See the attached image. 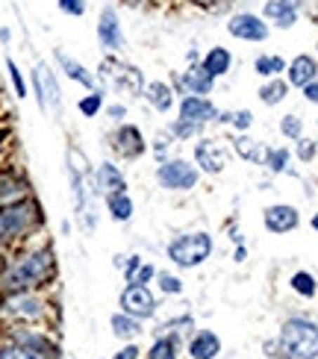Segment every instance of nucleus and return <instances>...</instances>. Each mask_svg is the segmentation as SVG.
<instances>
[{"label":"nucleus","instance_id":"obj_8","mask_svg":"<svg viewBox=\"0 0 318 359\" xmlns=\"http://www.w3.org/2000/svg\"><path fill=\"white\" fill-rule=\"evenodd\" d=\"M29 95L36 97V107L51 115V118H62V86H59V71L39 59L29 71Z\"/></svg>","mask_w":318,"mask_h":359},{"label":"nucleus","instance_id":"obj_31","mask_svg":"<svg viewBox=\"0 0 318 359\" xmlns=\"http://www.w3.org/2000/svg\"><path fill=\"white\" fill-rule=\"evenodd\" d=\"M4 68H6V80H9V88H12L15 100H27L29 97V80H27V74L21 71V65L15 62L12 56H6Z\"/></svg>","mask_w":318,"mask_h":359},{"label":"nucleus","instance_id":"obj_48","mask_svg":"<svg viewBox=\"0 0 318 359\" xmlns=\"http://www.w3.org/2000/svg\"><path fill=\"white\" fill-rule=\"evenodd\" d=\"M154 280H157V265H154V262H142V268H139V271H135V277H133L135 286H150Z\"/></svg>","mask_w":318,"mask_h":359},{"label":"nucleus","instance_id":"obj_32","mask_svg":"<svg viewBox=\"0 0 318 359\" xmlns=\"http://www.w3.org/2000/svg\"><path fill=\"white\" fill-rule=\"evenodd\" d=\"M180 345H183V339L177 336H154L150 348L145 351V359H177Z\"/></svg>","mask_w":318,"mask_h":359},{"label":"nucleus","instance_id":"obj_40","mask_svg":"<svg viewBox=\"0 0 318 359\" xmlns=\"http://www.w3.org/2000/svg\"><path fill=\"white\" fill-rule=\"evenodd\" d=\"M174 136V142H194L204 136L206 127H198V124H189V121H180V118H171L168 127H165Z\"/></svg>","mask_w":318,"mask_h":359},{"label":"nucleus","instance_id":"obj_16","mask_svg":"<svg viewBox=\"0 0 318 359\" xmlns=\"http://www.w3.org/2000/svg\"><path fill=\"white\" fill-rule=\"evenodd\" d=\"M6 336L12 341H18V345L29 348V351L48 356V359H65L56 336H51L48 330H41V327H6Z\"/></svg>","mask_w":318,"mask_h":359},{"label":"nucleus","instance_id":"obj_60","mask_svg":"<svg viewBox=\"0 0 318 359\" xmlns=\"http://www.w3.org/2000/svg\"><path fill=\"white\" fill-rule=\"evenodd\" d=\"M310 224H312V230H315V233H318V212H315V215H312V218H310Z\"/></svg>","mask_w":318,"mask_h":359},{"label":"nucleus","instance_id":"obj_21","mask_svg":"<svg viewBox=\"0 0 318 359\" xmlns=\"http://www.w3.org/2000/svg\"><path fill=\"white\" fill-rule=\"evenodd\" d=\"M300 9H304V0H265L260 15L274 29H292L300 18Z\"/></svg>","mask_w":318,"mask_h":359},{"label":"nucleus","instance_id":"obj_28","mask_svg":"<svg viewBox=\"0 0 318 359\" xmlns=\"http://www.w3.org/2000/svg\"><path fill=\"white\" fill-rule=\"evenodd\" d=\"M110 330H112V336L124 339V341H135L145 333V321L133 318V316H127V312L118 309V312H112V316H110Z\"/></svg>","mask_w":318,"mask_h":359},{"label":"nucleus","instance_id":"obj_27","mask_svg":"<svg viewBox=\"0 0 318 359\" xmlns=\"http://www.w3.org/2000/svg\"><path fill=\"white\" fill-rule=\"evenodd\" d=\"M103 206H106V215H110L115 224H130L133 215H135V201L130 191H112L103 198Z\"/></svg>","mask_w":318,"mask_h":359},{"label":"nucleus","instance_id":"obj_3","mask_svg":"<svg viewBox=\"0 0 318 359\" xmlns=\"http://www.w3.org/2000/svg\"><path fill=\"white\" fill-rule=\"evenodd\" d=\"M44 224H48V215H44V206L36 194H27V198L0 206V242H4L9 250L27 245L29 238H36Z\"/></svg>","mask_w":318,"mask_h":359},{"label":"nucleus","instance_id":"obj_7","mask_svg":"<svg viewBox=\"0 0 318 359\" xmlns=\"http://www.w3.org/2000/svg\"><path fill=\"white\" fill-rule=\"evenodd\" d=\"M277 341L283 348V359H318V324L310 318H286Z\"/></svg>","mask_w":318,"mask_h":359},{"label":"nucleus","instance_id":"obj_38","mask_svg":"<svg viewBox=\"0 0 318 359\" xmlns=\"http://www.w3.org/2000/svg\"><path fill=\"white\" fill-rule=\"evenodd\" d=\"M157 292L159 294H165V297H180L186 292V283H183V277L180 274H174V271H157Z\"/></svg>","mask_w":318,"mask_h":359},{"label":"nucleus","instance_id":"obj_34","mask_svg":"<svg viewBox=\"0 0 318 359\" xmlns=\"http://www.w3.org/2000/svg\"><path fill=\"white\" fill-rule=\"evenodd\" d=\"M194 330V318L189 316H174L171 321H162L154 327V336H177V339H186Z\"/></svg>","mask_w":318,"mask_h":359},{"label":"nucleus","instance_id":"obj_55","mask_svg":"<svg viewBox=\"0 0 318 359\" xmlns=\"http://www.w3.org/2000/svg\"><path fill=\"white\" fill-rule=\"evenodd\" d=\"M9 44H12V27L0 24V48H9Z\"/></svg>","mask_w":318,"mask_h":359},{"label":"nucleus","instance_id":"obj_50","mask_svg":"<svg viewBox=\"0 0 318 359\" xmlns=\"http://www.w3.org/2000/svg\"><path fill=\"white\" fill-rule=\"evenodd\" d=\"M139 356H142V348L135 345V341H127V345L121 348V351H118L112 359H139Z\"/></svg>","mask_w":318,"mask_h":359},{"label":"nucleus","instance_id":"obj_51","mask_svg":"<svg viewBox=\"0 0 318 359\" xmlns=\"http://www.w3.org/2000/svg\"><path fill=\"white\" fill-rule=\"evenodd\" d=\"M186 4L198 6V9H206V12H218L224 4H230V0H186Z\"/></svg>","mask_w":318,"mask_h":359},{"label":"nucleus","instance_id":"obj_33","mask_svg":"<svg viewBox=\"0 0 318 359\" xmlns=\"http://www.w3.org/2000/svg\"><path fill=\"white\" fill-rule=\"evenodd\" d=\"M289 88H292V86L286 83L283 77H274V80H265L256 95H260V100L265 103V107H280V103L289 97Z\"/></svg>","mask_w":318,"mask_h":359},{"label":"nucleus","instance_id":"obj_64","mask_svg":"<svg viewBox=\"0 0 318 359\" xmlns=\"http://www.w3.org/2000/svg\"><path fill=\"white\" fill-rule=\"evenodd\" d=\"M315 124H318V121H315Z\"/></svg>","mask_w":318,"mask_h":359},{"label":"nucleus","instance_id":"obj_26","mask_svg":"<svg viewBox=\"0 0 318 359\" xmlns=\"http://www.w3.org/2000/svg\"><path fill=\"white\" fill-rule=\"evenodd\" d=\"M233 50L230 48H224V44H212V48L201 56V68L209 74V77H216V80H221V77H227V74L233 71Z\"/></svg>","mask_w":318,"mask_h":359},{"label":"nucleus","instance_id":"obj_29","mask_svg":"<svg viewBox=\"0 0 318 359\" xmlns=\"http://www.w3.org/2000/svg\"><path fill=\"white\" fill-rule=\"evenodd\" d=\"M265 147H268V144H263V142H256V139L251 136V133H239V136L233 139V154H236L239 159H245V162H251V165H263Z\"/></svg>","mask_w":318,"mask_h":359},{"label":"nucleus","instance_id":"obj_24","mask_svg":"<svg viewBox=\"0 0 318 359\" xmlns=\"http://www.w3.org/2000/svg\"><path fill=\"white\" fill-rule=\"evenodd\" d=\"M312 80H318V59L310 53H298L289 65H286V83L292 88H304Z\"/></svg>","mask_w":318,"mask_h":359},{"label":"nucleus","instance_id":"obj_19","mask_svg":"<svg viewBox=\"0 0 318 359\" xmlns=\"http://www.w3.org/2000/svg\"><path fill=\"white\" fill-rule=\"evenodd\" d=\"M92 186H95L98 198H106V194H112V191H127L130 189L127 174H124V168H121L115 159L98 162L95 171H92Z\"/></svg>","mask_w":318,"mask_h":359},{"label":"nucleus","instance_id":"obj_42","mask_svg":"<svg viewBox=\"0 0 318 359\" xmlns=\"http://www.w3.org/2000/svg\"><path fill=\"white\" fill-rule=\"evenodd\" d=\"M280 133H283V139L298 142L300 136H304V118L295 115V112L283 115V118H280Z\"/></svg>","mask_w":318,"mask_h":359},{"label":"nucleus","instance_id":"obj_4","mask_svg":"<svg viewBox=\"0 0 318 359\" xmlns=\"http://www.w3.org/2000/svg\"><path fill=\"white\" fill-rule=\"evenodd\" d=\"M53 316V301L44 292L0 294V324L4 327H44Z\"/></svg>","mask_w":318,"mask_h":359},{"label":"nucleus","instance_id":"obj_30","mask_svg":"<svg viewBox=\"0 0 318 359\" xmlns=\"http://www.w3.org/2000/svg\"><path fill=\"white\" fill-rule=\"evenodd\" d=\"M286 59L280 53H256L253 56V74L256 77H263V80H274V77H283L286 74Z\"/></svg>","mask_w":318,"mask_h":359},{"label":"nucleus","instance_id":"obj_63","mask_svg":"<svg viewBox=\"0 0 318 359\" xmlns=\"http://www.w3.org/2000/svg\"><path fill=\"white\" fill-rule=\"evenodd\" d=\"M315 50H318V41H315Z\"/></svg>","mask_w":318,"mask_h":359},{"label":"nucleus","instance_id":"obj_11","mask_svg":"<svg viewBox=\"0 0 318 359\" xmlns=\"http://www.w3.org/2000/svg\"><path fill=\"white\" fill-rule=\"evenodd\" d=\"M224 27H227V36L236 39V41H245V44H263L271 39V24L260 12H251V9L227 15Z\"/></svg>","mask_w":318,"mask_h":359},{"label":"nucleus","instance_id":"obj_17","mask_svg":"<svg viewBox=\"0 0 318 359\" xmlns=\"http://www.w3.org/2000/svg\"><path fill=\"white\" fill-rule=\"evenodd\" d=\"M168 83H171V88L180 97H183V95H204V97H209L212 92H216L218 80L209 77V74L201 68V62H194V65H189L183 71H171Z\"/></svg>","mask_w":318,"mask_h":359},{"label":"nucleus","instance_id":"obj_56","mask_svg":"<svg viewBox=\"0 0 318 359\" xmlns=\"http://www.w3.org/2000/svg\"><path fill=\"white\" fill-rule=\"evenodd\" d=\"M245 259H248V248H245V245H236V250H233V262L241 265Z\"/></svg>","mask_w":318,"mask_h":359},{"label":"nucleus","instance_id":"obj_44","mask_svg":"<svg viewBox=\"0 0 318 359\" xmlns=\"http://www.w3.org/2000/svg\"><path fill=\"white\" fill-rule=\"evenodd\" d=\"M295 154H298L300 162H312V159L318 156V142H315V139H307V136H300V139L295 142Z\"/></svg>","mask_w":318,"mask_h":359},{"label":"nucleus","instance_id":"obj_54","mask_svg":"<svg viewBox=\"0 0 318 359\" xmlns=\"http://www.w3.org/2000/svg\"><path fill=\"white\" fill-rule=\"evenodd\" d=\"M227 236H230V242H233V245H245V236H241V230H239V224H236V221L227 224Z\"/></svg>","mask_w":318,"mask_h":359},{"label":"nucleus","instance_id":"obj_1","mask_svg":"<svg viewBox=\"0 0 318 359\" xmlns=\"http://www.w3.org/2000/svg\"><path fill=\"white\" fill-rule=\"evenodd\" d=\"M59 280V259L51 242L21 245L0 262V294L9 292H48Z\"/></svg>","mask_w":318,"mask_h":359},{"label":"nucleus","instance_id":"obj_20","mask_svg":"<svg viewBox=\"0 0 318 359\" xmlns=\"http://www.w3.org/2000/svg\"><path fill=\"white\" fill-rule=\"evenodd\" d=\"M216 115H218V107L212 103V97H204V95H183L180 97V107H177L180 121L209 127L212 121H216Z\"/></svg>","mask_w":318,"mask_h":359},{"label":"nucleus","instance_id":"obj_37","mask_svg":"<svg viewBox=\"0 0 318 359\" xmlns=\"http://www.w3.org/2000/svg\"><path fill=\"white\" fill-rule=\"evenodd\" d=\"M174 136H171V133L168 130H157L154 133V139H150L147 142V151L150 154H154V159H157V165H159V162H165V159H168L171 156V151H174Z\"/></svg>","mask_w":318,"mask_h":359},{"label":"nucleus","instance_id":"obj_14","mask_svg":"<svg viewBox=\"0 0 318 359\" xmlns=\"http://www.w3.org/2000/svg\"><path fill=\"white\" fill-rule=\"evenodd\" d=\"M118 306H121V312H127V316L139 318V321L157 318V312H159V301H157V294L150 292V286H135V283H127V286L121 289Z\"/></svg>","mask_w":318,"mask_h":359},{"label":"nucleus","instance_id":"obj_53","mask_svg":"<svg viewBox=\"0 0 318 359\" xmlns=\"http://www.w3.org/2000/svg\"><path fill=\"white\" fill-rule=\"evenodd\" d=\"M127 9H150V6H159L162 0H121Z\"/></svg>","mask_w":318,"mask_h":359},{"label":"nucleus","instance_id":"obj_6","mask_svg":"<svg viewBox=\"0 0 318 359\" xmlns=\"http://www.w3.org/2000/svg\"><path fill=\"white\" fill-rule=\"evenodd\" d=\"M212 250H216L212 233L192 230V233L174 236L168 242V248H165V257H168V262L174 268H180V271H192V268H201L212 257Z\"/></svg>","mask_w":318,"mask_h":359},{"label":"nucleus","instance_id":"obj_47","mask_svg":"<svg viewBox=\"0 0 318 359\" xmlns=\"http://www.w3.org/2000/svg\"><path fill=\"white\" fill-rule=\"evenodd\" d=\"M142 262H145L142 253H127V257H124V265H121V274H124V283H133V277H135V271L142 268Z\"/></svg>","mask_w":318,"mask_h":359},{"label":"nucleus","instance_id":"obj_35","mask_svg":"<svg viewBox=\"0 0 318 359\" xmlns=\"http://www.w3.org/2000/svg\"><path fill=\"white\" fill-rule=\"evenodd\" d=\"M289 162H292V151L289 147H265V156H263V168L268 174H286L289 171Z\"/></svg>","mask_w":318,"mask_h":359},{"label":"nucleus","instance_id":"obj_23","mask_svg":"<svg viewBox=\"0 0 318 359\" xmlns=\"http://www.w3.org/2000/svg\"><path fill=\"white\" fill-rule=\"evenodd\" d=\"M142 100H145L154 112L168 115V112L177 107V92L171 88L168 80H147L145 88H142Z\"/></svg>","mask_w":318,"mask_h":359},{"label":"nucleus","instance_id":"obj_2","mask_svg":"<svg viewBox=\"0 0 318 359\" xmlns=\"http://www.w3.org/2000/svg\"><path fill=\"white\" fill-rule=\"evenodd\" d=\"M92 171L95 165L77 144L65 147V177L71 189V203H74V218H77L80 230L92 236L98 230V209H95V186H92Z\"/></svg>","mask_w":318,"mask_h":359},{"label":"nucleus","instance_id":"obj_36","mask_svg":"<svg viewBox=\"0 0 318 359\" xmlns=\"http://www.w3.org/2000/svg\"><path fill=\"white\" fill-rule=\"evenodd\" d=\"M103 107H106V92L103 88H92V92H86L80 100H77V112L83 118H98L103 115Z\"/></svg>","mask_w":318,"mask_h":359},{"label":"nucleus","instance_id":"obj_12","mask_svg":"<svg viewBox=\"0 0 318 359\" xmlns=\"http://www.w3.org/2000/svg\"><path fill=\"white\" fill-rule=\"evenodd\" d=\"M110 147L121 162H139L147 154V139L139 124L133 121H121L110 133Z\"/></svg>","mask_w":318,"mask_h":359},{"label":"nucleus","instance_id":"obj_15","mask_svg":"<svg viewBox=\"0 0 318 359\" xmlns=\"http://www.w3.org/2000/svg\"><path fill=\"white\" fill-rule=\"evenodd\" d=\"M27 194H36L27 168L18 165V162H4V165H0V206L21 201Z\"/></svg>","mask_w":318,"mask_h":359},{"label":"nucleus","instance_id":"obj_58","mask_svg":"<svg viewBox=\"0 0 318 359\" xmlns=\"http://www.w3.org/2000/svg\"><path fill=\"white\" fill-rule=\"evenodd\" d=\"M124 257H127V253H115V257H112V265L118 268V271H121V265H124Z\"/></svg>","mask_w":318,"mask_h":359},{"label":"nucleus","instance_id":"obj_43","mask_svg":"<svg viewBox=\"0 0 318 359\" xmlns=\"http://www.w3.org/2000/svg\"><path fill=\"white\" fill-rule=\"evenodd\" d=\"M56 9L62 12L65 18H86L88 0H56Z\"/></svg>","mask_w":318,"mask_h":359},{"label":"nucleus","instance_id":"obj_61","mask_svg":"<svg viewBox=\"0 0 318 359\" xmlns=\"http://www.w3.org/2000/svg\"><path fill=\"white\" fill-rule=\"evenodd\" d=\"M315 21H318V0H315Z\"/></svg>","mask_w":318,"mask_h":359},{"label":"nucleus","instance_id":"obj_10","mask_svg":"<svg viewBox=\"0 0 318 359\" xmlns=\"http://www.w3.org/2000/svg\"><path fill=\"white\" fill-rule=\"evenodd\" d=\"M95 39L100 44L103 53H124L127 50V33H124V21L115 4H103L98 9V21H95Z\"/></svg>","mask_w":318,"mask_h":359},{"label":"nucleus","instance_id":"obj_18","mask_svg":"<svg viewBox=\"0 0 318 359\" xmlns=\"http://www.w3.org/2000/svg\"><path fill=\"white\" fill-rule=\"evenodd\" d=\"M53 68L62 74L65 80H71V83H77L80 88H86V92H92V88H100L98 86V77H95V71L92 68H86V62H80L77 56H71L68 50H62V48H53Z\"/></svg>","mask_w":318,"mask_h":359},{"label":"nucleus","instance_id":"obj_62","mask_svg":"<svg viewBox=\"0 0 318 359\" xmlns=\"http://www.w3.org/2000/svg\"><path fill=\"white\" fill-rule=\"evenodd\" d=\"M0 112H4V97H0Z\"/></svg>","mask_w":318,"mask_h":359},{"label":"nucleus","instance_id":"obj_49","mask_svg":"<svg viewBox=\"0 0 318 359\" xmlns=\"http://www.w3.org/2000/svg\"><path fill=\"white\" fill-rule=\"evenodd\" d=\"M9 139H12V127H9V124H0V165H4V162H6Z\"/></svg>","mask_w":318,"mask_h":359},{"label":"nucleus","instance_id":"obj_41","mask_svg":"<svg viewBox=\"0 0 318 359\" xmlns=\"http://www.w3.org/2000/svg\"><path fill=\"white\" fill-rule=\"evenodd\" d=\"M0 359H48V356L29 351V348L18 345V341H12V339L6 336L4 341H0Z\"/></svg>","mask_w":318,"mask_h":359},{"label":"nucleus","instance_id":"obj_45","mask_svg":"<svg viewBox=\"0 0 318 359\" xmlns=\"http://www.w3.org/2000/svg\"><path fill=\"white\" fill-rule=\"evenodd\" d=\"M103 115L110 118L112 124H121V121H127V115H130V107L124 100H112V103H106L103 107Z\"/></svg>","mask_w":318,"mask_h":359},{"label":"nucleus","instance_id":"obj_25","mask_svg":"<svg viewBox=\"0 0 318 359\" xmlns=\"http://www.w3.org/2000/svg\"><path fill=\"white\" fill-rule=\"evenodd\" d=\"M186 351H189V359H218V353H221V336L216 333V330H194L192 333V339H189V345H186Z\"/></svg>","mask_w":318,"mask_h":359},{"label":"nucleus","instance_id":"obj_22","mask_svg":"<svg viewBox=\"0 0 318 359\" xmlns=\"http://www.w3.org/2000/svg\"><path fill=\"white\" fill-rule=\"evenodd\" d=\"M263 227L274 236H286V233H295L300 227V212L292 203H274V206H265L263 209Z\"/></svg>","mask_w":318,"mask_h":359},{"label":"nucleus","instance_id":"obj_57","mask_svg":"<svg viewBox=\"0 0 318 359\" xmlns=\"http://www.w3.org/2000/svg\"><path fill=\"white\" fill-rule=\"evenodd\" d=\"M201 56H204V53H201V50L192 44V48L186 50V62H189V65H194V62H201Z\"/></svg>","mask_w":318,"mask_h":359},{"label":"nucleus","instance_id":"obj_13","mask_svg":"<svg viewBox=\"0 0 318 359\" xmlns=\"http://www.w3.org/2000/svg\"><path fill=\"white\" fill-rule=\"evenodd\" d=\"M192 162L198 165L201 174L206 177H218L224 174L227 162H230V151L224 147L221 139H212V136H201L194 139V147H192Z\"/></svg>","mask_w":318,"mask_h":359},{"label":"nucleus","instance_id":"obj_52","mask_svg":"<svg viewBox=\"0 0 318 359\" xmlns=\"http://www.w3.org/2000/svg\"><path fill=\"white\" fill-rule=\"evenodd\" d=\"M300 95H304V100H307V103H315V107H318V80H312L310 86L300 88Z\"/></svg>","mask_w":318,"mask_h":359},{"label":"nucleus","instance_id":"obj_46","mask_svg":"<svg viewBox=\"0 0 318 359\" xmlns=\"http://www.w3.org/2000/svg\"><path fill=\"white\" fill-rule=\"evenodd\" d=\"M253 121H256V115H253L251 109H233V121H230V127H233L236 133H251Z\"/></svg>","mask_w":318,"mask_h":359},{"label":"nucleus","instance_id":"obj_39","mask_svg":"<svg viewBox=\"0 0 318 359\" xmlns=\"http://www.w3.org/2000/svg\"><path fill=\"white\" fill-rule=\"evenodd\" d=\"M289 286L298 297H307V301H312V297L318 294V280L310 274V271H295L289 277Z\"/></svg>","mask_w":318,"mask_h":359},{"label":"nucleus","instance_id":"obj_59","mask_svg":"<svg viewBox=\"0 0 318 359\" xmlns=\"http://www.w3.org/2000/svg\"><path fill=\"white\" fill-rule=\"evenodd\" d=\"M59 233H62V236H71V221H62V224H59Z\"/></svg>","mask_w":318,"mask_h":359},{"label":"nucleus","instance_id":"obj_5","mask_svg":"<svg viewBox=\"0 0 318 359\" xmlns=\"http://www.w3.org/2000/svg\"><path fill=\"white\" fill-rule=\"evenodd\" d=\"M95 77H98V86L103 88H112L118 95H127V97H142V88H145V74L139 65L127 62L121 59L118 53H103L100 65L95 68Z\"/></svg>","mask_w":318,"mask_h":359},{"label":"nucleus","instance_id":"obj_9","mask_svg":"<svg viewBox=\"0 0 318 359\" xmlns=\"http://www.w3.org/2000/svg\"><path fill=\"white\" fill-rule=\"evenodd\" d=\"M157 183L165 191H192L201 183V171L192 159L183 156H168L157 165Z\"/></svg>","mask_w":318,"mask_h":359}]
</instances>
